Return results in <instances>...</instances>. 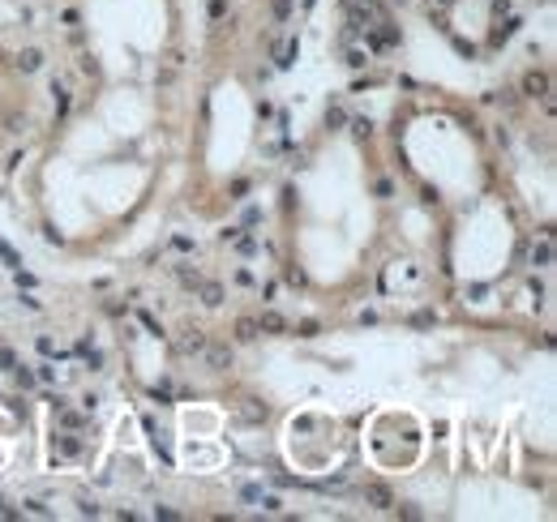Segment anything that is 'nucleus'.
<instances>
[{"mask_svg": "<svg viewBox=\"0 0 557 522\" xmlns=\"http://www.w3.org/2000/svg\"><path fill=\"white\" fill-rule=\"evenodd\" d=\"M249 194V181H232V197H236V201H240V197Z\"/></svg>", "mask_w": 557, "mask_h": 522, "instance_id": "5701e85b", "label": "nucleus"}, {"mask_svg": "<svg viewBox=\"0 0 557 522\" xmlns=\"http://www.w3.org/2000/svg\"><path fill=\"white\" fill-rule=\"evenodd\" d=\"M198 291H202V304H207V309H219V304H223V287H219V283H198Z\"/></svg>", "mask_w": 557, "mask_h": 522, "instance_id": "9b49d317", "label": "nucleus"}, {"mask_svg": "<svg viewBox=\"0 0 557 522\" xmlns=\"http://www.w3.org/2000/svg\"><path fill=\"white\" fill-rule=\"evenodd\" d=\"M150 394H154V398H159V402H168V394H172V386H168V382H163V386H154V390H150Z\"/></svg>", "mask_w": 557, "mask_h": 522, "instance_id": "c756f323", "label": "nucleus"}, {"mask_svg": "<svg viewBox=\"0 0 557 522\" xmlns=\"http://www.w3.org/2000/svg\"><path fill=\"white\" fill-rule=\"evenodd\" d=\"M232 334H236V343H253V338L262 334V330H258V318H240V322H236V330H232Z\"/></svg>", "mask_w": 557, "mask_h": 522, "instance_id": "9d476101", "label": "nucleus"}, {"mask_svg": "<svg viewBox=\"0 0 557 522\" xmlns=\"http://www.w3.org/2000/svg\"><path fill=\"white\" fill-rule=\"evenodd\" d=\"M13 377H17V386H22V390H26V386H35V382H39V377H35V373H30V369H13Z\"/></svg>", "mask_w": 557, "mask_h": 522, "instance_id": "a211bd4d", "label": "nucleus"}, {"mask_svg": "<svg viewBox=\"0 0 557 522\" xmlns=\"http://www.w3.org/2000/svg\"><path fill=\"white\" fill-rule=\"evenodd\" d=\"M176 274H181V283H185V287H198V283H202V274H198V270H189V265H181Z\"/></svg>", "mask_w": 557, "mask_h": 522, "instance_id": "f3484780", "label": "nucleus"}, {"mask_svg": "<svg viewBox=\"0 0 557 522\" xmlns=\"http://www.w3.org/2000/svg\"><path fill=\"white\" fill-rule=\"evenodd\" d=\"M26 510H30V514H39V519H48V514H52L44 501H26Z\"/></svg>", "mask_w": 557, "mask_h": 522, "instance_id": "4be33fe9", "label": "nucleus"}, {"mask_svg": "<svg viewBox=\"0 0 557 522\" xmlns=\"http://www.w3.org/2000/svg\"><path fill=\"white\" fill-rule=\"evenodd\" d=\"M52 95H57V116H65L70 112V90L65 86H52Z\"/></svg>", "mask_w": 557, "mask_h": 522, "instance_id": "dca6fc26", "label": "nucleus"}, {"mask_svg": "<svg viewBox=\"0 0 557 522\" xmlns=\"http://www.w3.org/2000/svg\"><path fill=\"white\" fill-rule=\"evenodd\" d=\"M364 506H373V510H391L395 497H391V488H382V484H364Z\"/></svg>", "mask_w": 557, "mask_h": 522, "instance_id": "20e7f679", "label": "nucleus"}, {"mask_svg": "<svg viewBox=\"0 0 557 522\" xmlns=\"http://www.w3.org/2000/svg\"><path fill=\"white\" fill-rule=\"evenodd\" d=\"M77 506H82V514H90V519H95V514H99V506H95V501H90V497H82V501H77Z\"/></svg>", "mask_w": 557, "mask_h": 522, "instance_id": "393cba45", "label": "nucleus"}, {"mask_svg": "<svg viewBox=\"0 0 557 522\" xmlns=\"http://www.w3.org/2000/svg\"><path fill=\"white\" fill-rule=\"evenodd\" d=\"M236 249H240V253H253V249H258V240H253V236H240V240H236Z\"/></svg>", "mask_w": 557, "mask_h": 522, "instance_id": "412c9836", "label": "nucleus"}, {"mask_svg": "<svg viewBox=\"0 0 557 522\" xmlns=\"http://www.w3.org/2000/svg\"><path fill=\"white\" fill-rule=\"evenodd\" d=\"M296 57H300V44H296V39H287V44H275V65L278 69H292V65H296Z\"/></svg>", "mask_w": 557, "mask_h": 522, "instance_id": "0eeeda50", "label": "nucleus"}, {"mask_svg": "<svg viewBox=\"0 0 557 522\" xmlns=\"http://www.w3.org/2000/svg\"><path fill=\"white\" fill-rule=\"evenodd\" d=\"M523 95H532V99H545V95H549V77L532 69V73L523 77Z\"/></svg>", "mask_w": 557, "mask_h": 522, "instance_id": "39448f33", "label": "nucleus"}, {"mask_svg": "<svg viewBox=\"0 0 557 522\" xmlns=\"http://www.w3.org/2000/svg\"><path fill=\"white\" fill-rule=\"evenodd\" d=\"M202 356H207L210 373H227V369H232V347H227V343H210V338H207Z\"/></svg>", "mask_w": 557, "mask_h": 522, "instance_id": "f03ea898", "label": "nucleus"}, {"mask_svg": "<svg viewBox=\"0 0 557 522\" xmlns=\"http://www.w3.org/2000/svg\"><path fill=\"white\" fill-rule=\"evenodd\" d=\"M364 61H369L364 52H348V65H351V69H360V65H364Z\"/></svg>", "mask_w": 557, "mask_h": 522, "instance_id": "c85d7f7f", "label": "nucleus"}, {"mask_svg": "<svg viewBox=\"0 0 557 522\" xmlns=\"http://www.w3.org/2000/svg\"><path fill=\"white\" fill-rule=\"evenodd\" d=\"M236 420H240L245 428H262V424L271 420V411H267V402H258V398H245V402L236 407Z\"/></svg>", "mask_w": 557, "mask_h": 522, "instance_id": "f257e3e1", "label": "nucleus"}, {"mask_svg": "<svg viewBox=\"0 0 557 522\" xmlns=\"http://www.w3.org/2000/svg\"><path fill=\"white\" fill-rule=\"evenodd\" d=\"M351 133H356L360 141H364V137H373V121H369V116H356V121H351Z\"/></svg>", "mask_w": 557, "mask_h": 522, "instance_id": "2eb2a0df", "label": "nucleus"}, {"mask_svg": "<svg viewBox=\"0 0 557 522\" xmlns=\"http://www.w3.org/2000/svg\"><path fill=\"white\" fill-rule=\"evenodd\" d=\"M57 450H61L65 458H77L82 455V442H77L73 433H65V437H57Z\"/></svg>", "mask_w": 557, "mask_h": 522, "instance_id": "ddd939ff", "label": "nucleus"}, {"mask_svg": "<svg viewBox=\"0 0 557 522\" xmlns=\"http://www.w3.org/2000/svg\"><path fill=\"white\" fill-rule=\"evenodd\" d=\"M223 9H227V0H210V17H214V22L223 17Z\"/></svg>", "mask_w": 557, "mask_h": 522, "instance_id": "a878e982", "label": "nucleus"}, {"mask_svg": "<svg viewBox=\"0 0 557 522\" xmlns=\"http://www.w3.org/2000/svg\"><path fill=\"white\" fill-rule=\"evenodd\" d=\"M141 326L150 330V334H163V330H159V322H154V318H150V313H141Z\"/></svg>", "mask_w": 557, "mask_h": 522, "instance_id": "bb28decb", "label": "nucleus"}, {"mask_svg": "<svg viewBox=\"0 0 557 522\" xmlns=\"http://www.w3.org/2000/svg\"><path fill=\"white\" fill-rule=\"evenodd\" d=\"M549 261H554V245H549V240H541V245L532 249V265L541 270V265H549Z\"/></svg>", "mask_w": 557, "mask_h": 522, "instance_id": "4468645a", "label": "nucleus"}, {"mask_svg": "<svg viewBox=\"0 0 557 522\" xmlns=\"http://www.w3.org/2000/svg\"><path fill=\"white\" fill-rule=\"evenodd\" d=\"M258 330H262V334H287V318L275 313V309H267V313L258 318Z\"/></svg>", "mask_w": 557, "mask_h": 522, "instance_id": "423d86ee", "label": "nucleus"}, {"mask_svg": "<svg viewBox=\"0 0 557 522\" xmlns=\"http://www.w3.org/2000/svg\"><path fill=\"white\" fill-rule=\"evenodd\" d=\"M373 194H377V197H391V194H395V185H391V181H377V185H373Z\"/></svg>", "mask_w": 557, "mask_h": 522, "instance_id": "b1692460", "label": "nucleus"}, {"mask_svg": "<svg viewBox=\"0 0 557 522\" xmlns=\"http://www.w3.org/2000/svg\"><path fill=\"white\" fill-rule=\"evenodd\" d=\"M13 65L22 69V73H35V69H44V52L39 48H26V52L13 57Z\"/></svg>", "mask_w": 557, "mask_h": 522, "instance_id": "6e6552de", "label": "nucleus"}, {"mask_svg": "<svg viewBox=\"0 0 557 522\" xmlns=\"http://www.w3.org/2000/svg\"><path fill=\"white\" fill-rule=\"evenodd\" d=\"M271 13H275L278 22H287V17H292V0H275V4H271Z\"/></svg>", "mask_w": 557, "mask_h": 522, "instance_id": "6ab92c4d", "label": "nucleus"}, {"mask_svg": "<svg viewBox=\"0 0 557 522\" xmlns=\"http://www.w3.org/2000/svg\"><path fill=\"white\" fill-rule=\"evenodd\" d=\"M437 4H455V0H437Z\"/></svg>", "mask_w": 557, "mask_h": 522, "instance_id": "2f4dec72", "label": "nucleus"}, {"mask_svg": "<svg viewBox=\"0 0 557 522\" xmlns=\"http://www.w3.org/2000/svg\"><path fill=\"white\" fill-rule=\"evenodd\" d=\"M202 347H207V334H202V330H189V334L181 338V351H185V356H194V351H202Z\"/></svg>", "mask_w": 557, "mask_h": 522, "instance_id": "f8f14e48", "label": "nucleus"}, {"mask_svg": "<svg viewBox=\"0 0 557 522\" xmlns=\"http://www.w3.org/2000/svg\"><path fill=\"white\" fill-rule=\"evenodd\" d=\"M364 30H369V48H373V52H386V48L399 44V35L391 30V22H377V26H364Z\"/></svg>", "mask_w": 557, "mask_h": 522, "instance_id": "7ed1b4c3", "label": "nucleus"}, {"mask_svg": "<svg viewBox=\"0 0 557 522\" xmlns=\"http://www.w3.org/2000/svg\"><path fill=\"white\" fill-rule=\"evenodd\" d=\"M519 26H523V22H519V17H506V22H502V26H493V35H488V44H497V48H502V44H506V39H510V35H515V30H519Z\"/></svg>", "mask_w": 557, "mask_h": 522, "instance_id": "1a4fd4ad", "label": "nucleus"}, {"mask_svg": "<svg viewBox=\"0 0 557 522\" xmlns=\"http://www.w3.org/2000/svg\"><path fill=\"white\" fill-rule=\"evenodd\" d=\"M65 411V407H61ZM65 428H82V415H73V411H65Z\"/></svg>", "mask_w": 557, "mask_h": 522, "instance_id": "cd10ccee", "label": "nucleus"}, {"mask_svg": "<svg viewBox=\"0 0 557 522\" xmlns=\"http://www.w3.org/2000/svg\"><path fill=\"white\" fill-rule=\"evenodd\" d=\"M0 258L9 261V265H17V258H13V249H9V245H0Z\"/></svg>", "mask_w": 557, "mask_h": 522, "instance_id": "7c9ffc66", "label": "nucleus"}, {"mask_svg": "<svg viewBox=\"0 0 557 522\" xmlns=\"http://www.w3.org/2000/svg\"><path fill=\"white\" fill-rule=\"evenodd\" d=\"M344 121H348V116H344L339 108H331V112H326V125H331V129H335V125H344Z\"/></svg>", "mask_w": 557, "mask_h": 522, "instance_id": "aec40b11", "label": "nucleus"}]
</instances>
